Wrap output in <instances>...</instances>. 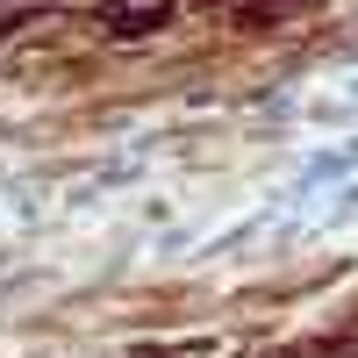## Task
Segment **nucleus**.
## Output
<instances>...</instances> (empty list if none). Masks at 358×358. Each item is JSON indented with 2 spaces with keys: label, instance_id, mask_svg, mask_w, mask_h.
I'll return each mask as SVG.
<instances>
[{
  "label": "nucleus",
  "instance_id": "f257e3e1",
  "mask_svg": "<svg viewBox=\"0 0 358 358\" xmlns=\"http://www.w3.org/2000/svg\"><path fill=\"white\" fill-rule=\"evenodd\" d=\"M165 15H172V0H115L101 22H108V36H151Z\"/></svg>",
  "mask_w": 358,
  "mask_h": 358
},
{
  "label": "nucleus",
  "instance_id": "f03ea898",
  "mask_svg": "<svg viewBox=\"0 0 358 358\" xmlns=\"http://www.w3.org/2000/svg\"><path fill=\"white\" fill-rule=\"evenodd\" d=\"M351 165H358V143H344V151H322V158H315V165L301 172V187H322V179H344Z\"/></svg>",
  "mask_w": 358,
  "mask_h": 358
}]
</instances>
